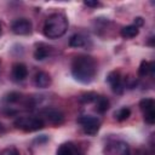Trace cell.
Returning a JSON list of instances; mask_svg holds the SVG:
<instances>
[{
    "label": "cell",
    "mask_w": 155,
    "mask_h": 155,
    "mask_svg": "<svg viewBox=\"0 0 155 155\" xmlns=\"http://www.w3.org/2000/svg\"><path fill=\"white\" fill-rule=\"evenodd\" d=\"M71 75L81 84H90L97 74V62L87 54H79L71 61Z\"/></svg>",
    "instance_id": "cell-1"
},
{
    "label": "cell",
    "mask_w": 155,
    "mask_h": 155,
    "mask_svg": "<svg viewBox=\"0 0 155 155\" xmlns=\"http://www.w3.org/2000/svg\"><path fill=\"white\" fill-rule=\"evenodd\" d=\"M68 25V19L63 13H52L46 18L42 27V33L48 39H58L65 34Z\"/></svg>",
    "instance_id": "cell-2"
},
{
    "label": "cell",
    "mask_w": 155,
    "mask_h": 155,
    "mask_svg": "<svg viewBox=\"0 0 155 155\" xmlns=\"http://www.w3.org/2000/svg\"><path fill=\"white\" fill-rule=\"evenodd\" d=\"M13 125L24 132H35L44 128L45 122L39 116H21L15 120Z\"/></svg>",
    "instance_id": "cell-3"
},
{
    "label": "cell",
    "mask_w": 155,
    "mask_h": 155,
    "mask_svg": "<svg viewBox=\"0 0 155 155\" xmlns=\"http://www.w3.org/2000/svg\"><path fill=\"white\" fill-rule=\"evenodd\" d=\"M39 117H41V120L46 124H50V125H53V126H59L63 124L64 121V114L57 109V108H44L40 114H39Z\"/></svg>",
    "instance_id": "cell-4"
},
{
    "label": "cell",
    "mask_w": 155,
    "mask_h": 155,
    "mask_svg": "<svg viewBox=\"0 0 155 155\" xmlns=\"http://www.w3.org/2000/svg\"><path fill=\"white\" fill-rule=\"evenodd\" d=\"M78 124L81 126L84 132L88 136H94L101 127V121L92 115H81L78 117Z\"/></svg>",
    "instance_id": "cell-5"
},
{
    "label": "cell",
    "mask_w": 155,
    "mask_h": 155,
    "mask_svg": "<svg viewBox=\"0 0 155 155\" xmlns=\"http://www.w3.org/2000/svg\"><path fill=\"white\" fill-rule=\"evenodd\" d=\"M104 155H130V147L126 142L124 140H111L109 143L105 144L104 150H103Z\"/></svg>",
    "instance_id": "cell-6"
},
{
    "label": "cell",
    "mask_w": 155,
    "mask_h": 155,
    "mask_svg": "<svg viewBox=\"0 0 155 155\" xmlns=\"http://www.w3.org/2000/svg\"><path fill=\"white\" fill-rule=\"evenodd\" d=\"M139 108L143 113L144 121L149 125L155 122V102L153 98H143L139 102Z\"/></svg>",
    "instance_id": "cell-7"
},
{
    "label": "cell",
    "mask_w": 155,
    "mask_h": 155,
    "mask_svg": "<svg viewBox=\"0 0 155 155\" xmlns=\"http://www.w3.org/2000/svg\"><path fill=\"white\" fill-rule=\"evenodd\" d=\"M11 29L16 35H28L31 33L33 24L28 18H17L12 22Z\"/></svg>",
    "instance_id": "cell-8"
},
{
    "label": "cell",
    "mask_w": 155,
    "mask_h": 155,
    "mask_svg": "<svg viewBox=\"0 0 155 155\" xmlns=\"http://www.w3.org/2000/svg\"><path fill=\"white\" fill-rule=\"evenodd\" d=\"M107 81L110 85L111 90L114 92H121L122 90V78L119 70H113L108 74L107 76Z\"/></svg>",
    "instance_id": "cell-9"
},
{
    "label": "cell",
    "mask_w": 155,
    "mask_h": 155,
    "mask_svg": "<svg viewBox=\"0 0 155 155\" xmlns=\"http://www.w3.org/2000/svg\"><path fill=\"white\" fill-rule=\"evenodd\" d=\"M34 84L39 88H47L52 84V79L46 71H38L34 76Z\"/></svg>",
    "instance_id": "cell-10"
},
{
    "label": "cell",
    "mask_w": 155,
    "mask_h": 155,
    "mask_svg": "<svg viewBox=\"0 0 155 155\" xmlns=\"http://www.w3.org/2000/svg\"><path fill=\"white\" fill-rule=\"evenodd\" d=\"M11 74L16 81H22L28 76V69H27L25 64H23V63H15L12 65Z\"/></svg>",
    "instance_id": "cell-11"
},
{
    "label": "cell",
    "mask_w": 155,
    "mask_h": 155,
    "mask_svg": "<svg viewBox=\"0 0 155 155\" xmlns=\"http://www.w3.org/2000/svg\"><path fill=\"white\" fill-rule=\"evenodd\" d=\"M56 155H82V154L79 151V149L76 148L75 144L68 142V143H63L58 147Z\"/></svg>",
    "instance_id": "cell-12"
},
{
    "label": "cell",
    "mask_w": 155,
    "mask_h": 155,
    "mask_svg": "<svg viewBox=\"0 0 155 155\" xmlns=\"http://www.w3.org/2000/svg\"><path fill=\"white\" fill-rule=\"evenodd\" d=\"M155 70V63L154 62H148V61H142L138 68V75L142 78H145L148 75H153Z\"/></svg>",
    "instance_id": "cell-13"
},
{
    "label": "cell",
    "mask_w": 155,
    "mask_h": 155,
    "mask_svg": "<svg viewBox=\"0 0 155 155\" xmlns=\"http://www.w3.org/2000/svg\"><path fill=\"white\" fill-rule=\"evenodd\" d=\"M138 33H139V28L136 27L134 24L126 25V27H124V28L121 29V31H120V34H121V36H122L124 39H133V38H136V36L138 35Z\"/></svg>",
    "instance_id": "cell-14"
},
{
    "label": "cell",
    "mask_w": 155,
    "mask_h": 155,
    "mask_svg": "<svg viewBox=\"0 0 155 155\" xmlns=\"http://www.w3.org/2000/svg\"><path fill=\"white\" fill-rule=\"evenodd\" d=\"M50 56V47H47L44 44H39L34 51V58L36 61H42Z\"/></svg>",
    "instance_id": "cell-15"
},
{
    "label": "cell",
    "mask_w": 155,
    "mask_h": 155,
    "mask_svg": "<svg viewBox=\"0 0 155 155\" xmlns=\"http://www.w3.org/2000/svg\"><path fill=\"white\" fill-rule=\"evenodd\" d=\"M86 42V39L85 36H82L81 34H74L70 39H69V46L70 47H74V48H78V47H82Z\"/></svg>",
    "instance_id": "cell-16"
},
{
    "label": "cell",
    "mask_w": 155,
    "mask_h": 155,
    "mask_svg": "<svg viewBox=\"0 0 155 155\" xmlns=\"http://www.w3.org/2000/svg\"><path fill=\"white\" fill-rule=\"evenodd\" d=\"M94 103H96V110L98 113H105L109 109V101L103 96H98Z\"/></svg>",
    "instance_id": "cell-17"
},
{
    "label": "cell",
    "mask_w": 155,
    "mask_h": 155,
    "mask_svg": "<svg viewBox=\"0 0 155 155\" xmlns=\"http://www.w3.org/2000/svg\"><path fill=\"white\" fill-rule=\"evenodd\" d=\"M98 98V94L94 93V92H86V93H82L79 98V101L81 103H85V104H90V103H94Z\"/></svg>",
    "instance_id": "cell-18"
},
{
    "label": "cell",
    "mask_w": 155,
    "mask_h": 155,
    "mask_svg": "<svg viewBox=\"0 0 155 155\" xmlns=\"http://www.w3.org/2000/svg\"><path fill=\"white\" fill-rule=\"evenodd\" d=\"M130 115H131V110H130V108H126V107L119 109L114 114V116H115V119L117 121H125V120H127L130 117Z\"/></svg>",
    "instance_id": "cell-19"
},
{
    "label": "cell",
    "mask_w": 155,
    "mask_h": 155,
    "mask_svg": "<svg viewBox=\"0 0 155 155\" xmlns=\"http://www.w3.org/2000/svg\"><path fill=\"white\" fill-rule=\"evenodd\" d=\"M5 99H6L7 102H10V103L18 102V101L21 99V93H18V92H11V93H8V94L6 96Z\"/></svg>",
    "instance_id": "cell-20"
},
{
    "label": "cell",
    "mask_w": 155,
    "mask_h": 155,
    "mask_svg": "<svg viewBox=\"0 0 155 155\" xmlns=\"http://www.w3.org/2000/svg\"><path fill=\"white\" fill-rule=\"evenodd\" d=\"M2 155H18V151L15 148H7L2 151Z\"/></svg>",
    "instance_id": "cell-21"
},
{
    "label": "cell",
    "mask_w": 155,
    "mask_h": 155,
    "mask_svg": "<svg viewBox=\"0 0 155 155\" xmlns=\"http://www.w3.org/2000/svg\"><path fill=\"white\" fill-rule=\"evenodd\" d=\"M84 5H86V6H88V7H97V6H99L101 4H99L98 1H91V0H87V1H84Z\"/></svg>",
    "instance_id": "cell-22"
},
{
    "label": "cell",
    "mask_w": 155,
    "mask_h": 155,
    "mask_svg": "<svg viewBox=\"0 0 155 155\" xmlns=\"http://www.w3.org/2000/svg\"><path fill=\"white\" fill-rule=\"evenodd\" d=\"M133 24H134L136 27H138V28H139V27H142V25L144 24V21H143V18H142V17H136V18H134V23H133Z\"/></svg>",
    "instance_id": "cell-23"
},
{
    "label": "cell",
    "mask_w": 155,
    "mask_h": 155,
    "mask_svg": "<svg viewBox=\"0 0 155 155\" xmlns=\"http://www.w3.org/2000/svg\"><path fill=\"white\" fill-rule=\"evenodd\" d=\"M1 131H2V125L0 124V132H1Z\"/></svg>",
    "instance_id": "cell-24"
},
{
    "label": "cell",
    "mask_w": 155,
    "mask_h": 155,
    "mask_svg": "<svg viewBox=\"0 0 155 155\" xmlns=\"http://www.w3.org/2000/svg\"><path fill=\"white\" fill-rule=\"evenodd\" d=\"M0 33H1V24H0Z\"/></svg>",
    "instance_id": "cell-25"
}]
</instances>
